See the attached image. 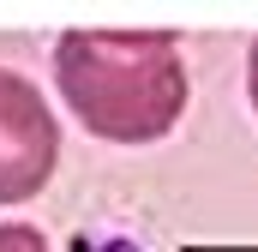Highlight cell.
Listing matches in <instances>:
<instances>
[{
  "instance_id": "cell-1",
  "label": "cell",
  "mask_w": 258,
  "mask_h": 252,
  "mask_svg": "<svg viewBox=\"0 0 258 252\" xmlns=\"http://www.w3.org/2000/svg\"><path fill=\"white\" fill-rule=\"evenodd\" d=\"M54 84L84 132L114 144H150L186 114V60L168 30H66Z\"/></svg>"
},
{
  "instance_id": "cell-4",
  "label": "cell",
  "mask_w": 258,
  "mask_h": 252,
  "mask_svg": "<svg viewBox=\"0 0 258 252\" xmlns=\"http://www.w3.org/2000/svg\"><path fill=\"white\" fill-rule=\"evenodd\" d=\"M246 96H252V108H258V42H252V60H246Z\"/></svg>"
},
{
  "instance_id": "cell-2",
  "label": "cell",
  "mask_w": 258,
  "mask_h": 252,
  "mask_svg": "<svg viewBox=\"0 0 258 252\" xmlns=\"http://www.w3.org/2000/svg\"><path fill=\"white\" fill-rule=\"evenodd\" d=\"M60 162V126L48 114L42 90L0 66V204H24L48 186Z\"/></svg>"
},
{
  "instance_id": "cell-3",
  "label": "cell",
  "mask_w": 258,
  "mask_h": 252,
  "mask_svg": "<svg viewBox=\"0 0 258 252\" xmlns=\"http://www.w3.org/2000/svg\"><path fill=\"white\" fill-rule=\"evenodd\" d=\"M0 252H48V240L30 222H0Z\"/></svg>"
}]
</instances>
